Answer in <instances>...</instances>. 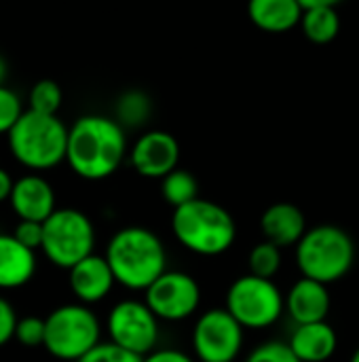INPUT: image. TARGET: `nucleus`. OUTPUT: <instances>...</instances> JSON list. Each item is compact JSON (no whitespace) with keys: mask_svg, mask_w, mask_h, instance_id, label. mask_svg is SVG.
Masks as SVG:
<instances>
[{"mask_svg":"<svg viewBox=\"0 0 359 362\" xmlns=\"http://www.w3.org/2000/svg\"><path fill=\"white\" fill-rule=\"evenodd\" d=\"M127 155L125 127L104 115H85L68 132L66 161L85 180L112 176Z\"/></svg>","mask_w":359,"mask_h":362,"instance_id":"nucleus-1","label":"nucleus"},{"mask_svg":"<svg viewBox=\"0 0 359 362\" xmlns=\"http://www.w3.org/2000/svg\"><path fill=\"white\" fill-rule=\"evenodd\" d=\"M106 261L116 282L129 291H146L167 272V252L161 238L138 225L125 227L110 238Z\"/></svg>","mask_w":359,"mask_h":362,"instance_id":"nucleus-2","label":"nucleus"},{"mask_svg":"<svg viewBox=\"0 0 359 362\" xmlns=\"http://www.w3.org/2000/svg\"><path fill=\"white\" fill-rule=\"evenodd\" d=\"M171 231L186 250L199 257L224 255L237 240L233 214L220 204L201 197L174 210Z\"/></svg>","mask_w":359,"mask_h":362,"instance_id":"nucleus-3","label":"nucleus"},{"mask_svg":"<svg viewBox=\"0 0 359 362\" xmlns=\"http://www.w3.org/2000/svg\"><path fill=\"white\" fill-rule=\"evenodd\" d=\"M355 255L353 238L343 227L328 223L309 227L296 244V265L303 278H311L322 284L343 280L351 272Z\"/></svg>","mask_w":359,"mask_h":362,"instance_id":"nucleus-4","label":"nucleus"},{"mask_svg":"<svg viewBox=\"0 0 359 362\" xmlns=\"http://www.w3.org/2000/svg\"><path fill=\"white\" fill-rule=\"evenodd\" d=\"M68 132L57 115H40L28 108L6 134L8 148L21 165L34 172L51 170L66 161Z\"/></svg>","mask_w":359,"mask_h":362,"instance_id":"nucleus-5","label":"nucleus"},{"mask_svg":"<svg viewBox=\"0 0 359 362\" xmlns=\"http://www.w3.org/2000/svg\"><path fill=\"white\" fill-rule=\"evenodd\" d=\"M99 320L80 303L53 310L44 320V348L61 361L78 362L99 346Z\"/></svg>","mask_w":359,"mask_h":362,"instance_id":"nucleus-6","label":"nucleus"},{"mask_svg":"<svg viewBox=\"0 0 359 362\" xmlns=\"http://www.w3.org/2000/svg\"><path fill=\"white\" fill-rule=\"evenodd\" d=\"M224 308L243 329H269L286 312V295L273 280L245 274L229 286Z\"/></svg>","mask_w":359,"mask_h":362,"instance_id":"nucleus-7","label":"nucleus"},{"mask_svg":"<svg viewBox=\"0 0 359 362\" xmlns=\"http://www.w3.org/2000/svg\"><path fill=\"white\" fill-rule=\"evenodd\" d=\"M42 250L47 259L61 269H72L76 263L93 255L95 229L87 214L74 208L55 210L42 223Z\"/></svg>","mask_w":359,"mask_h":362,"instance_id":"nucleus-8","label":"nucleus"},{"mask_svg":"<svg viewBox=\"0 0 359 362\" xmlns=\"http://www.w3.org/2000/svg\"><path fill=\"white\" fill-rule=\"evenodd\" d=\"M243 327L226 308L203 312L193 327V350L199 362H235L243 350Z\"/></svg>","mask_w":359,"mask_h":362,"instance_id":"nucleus-9","label":"nucleus"},{"mask_svg":"<svg viewBox=\"0 0 359 362\" xmlns=\"http://www.w3.org/2000/svg\"><path fill=\"white\" fill-rule=\"evenodd\" d=\"M110 341L131 354L146 356L159 344V318L146 301L125 299L108 314Z\"/></svg>","mask_w":359,"mask_h":362,"instance_id":"nucleus-10","label":"nucleus"},{"mask_svg":"<svg viewBox=\"0 0 359 362\" xmlns=\"http://www.w3.org/2000/svg\"><path fill=\"white\" fill-rule=\"evenodd\" d=\"M144 293L146 305L154 312L159 320L167 322H182L195 316V312L201 305L199 282L190 274L178 269H167Z\"/></svg>","mask_w":359,"mask_h":362,"instance_id":"nucleus-11","label":"nucleus"},{"mask_svg":"<svg viewBox=\"0 0 359 362\" xmlns=\"http://www.w3.org/2000/svg\"><path fill=\"white\" fill-rule=\"evenodd\" d=\"M129 161L133 170L144 178H165L178 168L180 161V144L178 140L163 129H152L142 134L131 151Z\"/></svg>","mask_w":359,"mask_h":362,"instance_id":"nucleus-12","label":"nucleus"},{"mask_svg":"<svg viewBox=\"0 0 359 362\" xmlns=\"http://www.w3.org/2000/svg\"><path fill=\"white\" fill-rule=\"evenodd\" d=\"M70 272V288L80 303H97L106 299L116 282L106 257L89 255L76 263Z\"/></svg>","mask_w":359,"mask_h":362,"instance_id":"nucleus-13","label":"nucleus"},{"mask_svg":"<svg viewBox=\"0 0 359 362\" xmlns=\"http://www.w3.org/2000/svg\"><path fill=\"white\" fill-rule=\"evenodd\" d=\"M330 293L328 284H322L311 278H300L292 284L286 295V312L294 320V325L322 322L330 314Z\"/></svg>","mask_w":359,"mask_h":362,"instance_id":"nucleus-14","label":"nucleus"},{"mask_svg":"<svg viewBox=\"0 0 359 362\" xmlns=\"http://www.w3.org/2000/svg\"><path fill=\"white\" fill-rule=\"evenodd\" d=\"M260 229L267 242L284 248H296V244L307 233V218L303 210L290 202H279L269 206L260 216Z\"/></svg>","mask_w":359,"mask_h":362,"instance_id":"nucleus-15","label":"nucleus"},{"mask_svg":"<svg viewBox=\"0 0 359 362\" xmlns=\"http://www.w3.org/2000/svg\"><path fill=\"white\" fill-rule=\"evenodd\" d=\"M11 206L21 221L36 223H44L57 210L51 185L36 174L23 176L15 182L11 193Z\"/></svg>","mask_w":359,"mask_h":362,"instance_id":"nucleus-16","label":"nucleus"},{"mask_svg":"<svg viewBox=\"0 0 359 362\" xmlns=\"http://www.w3.org/2000/svg\"><path fill=\"white\" fill-rule=\"evenodd\" d=\"M288 344L300 362H326L339 348V335L328 320H322L296 325Z\"/></svg>","mask_w":359,"mask_h":362,"instance_id":"nucleus-17","label":"nucleus"},{"mask_svg":"<svg viewBox=\"0 0 359 362\" xmlns=\"http://www.w3.org/2000/svg\"><path fill=\"white\" fill-rule=\"evenodd\" d=\"M303 4L298 0H250L248 2V17L250 21L271 34L288 32L300 25L303 19Z\"/></svg>","mask_w":359,"mask_h":362,"instance_id":"nucleus-18","label":"nucleus"},{"mask_svg":"<svg viewBox=\"0 0 359 362\" xmlns=\"http://www.w3.org/2000/svg\"><path fill=\"white\" fill-rule=\"evenodd\" d=\"M36 272L34 250L23 246L15 235H0V288H19Z\"/></svg>","mask_w":359,"mask_h":362,"instance_id":"nucleus-19","label":"nucleus"},{"mask_svg":"<svg viewBox=\"0 0 359 362\" xmlns=\"http://www.w3.org/2000/svg\"><path fill=\"white\" fill-rule=\"evenodd\" d=\"M300 28H303V34L315 45L332 42L341 32V17L336 13V6L305 8L303 19H300Z\"/></svg>","mask_w":359,"mask_h":362,"instance_id":"nucleus-20","label":"nucleus"},{"mask_svg":"<svg viewBox=\"0 0 359 362\" xmlns=\"http://www.w3.org/2000/svg\"><path fill=\"white\" fill-rule=\"evenodd\" d=\"M152 112V102L144 91L131 89L125 91L114 106V119L123 127H140L150 119Z\"/></svg>","mask_w":359,"mask_h":362,"instance_id":"nucleus-21","label":"nucleus"},{"mask_svg":"<svg viewBox=\"0 0 359 362\" xmlns=\"http://www.w3.org/2000/svg\"><path fill=\"white\" fill-rule=\"evenodd\" d=\"M161 193H163V199L169 206H174V210H176V208L199 197V185L190 172L176 168L171 174H167L161 180Z\"/></svg>","mask_w":359,"mask_h":362,"instance_id":"nucleus-22","label":"nucleus"},{"mask_svg":"<svg viewBox=\"0 0 359 362\" xmlns=\"http://www.w3.org/2000/svg\"><path fill=\"white\" fill-rule=\"evenodd\" d=\"M248 267L250 274L258 276V278H269L273 280L279 269H281V248L271 244V242H260L250 250L248 257Z\"/></svg>","mask_w":359,"mask_h":362,"instance_id":"nucleus-23","label":"nucleus"},{"mask_svg":"<svg viewBox=\"0 0 359 362\" xmlns=\"http://www.w3.org/2000/svg\"><path fill=\"white\" fill-rule=\"evenodd\" d=\"M61 102H63L61 87L51 78H42L34 83V87L30 89V110L34 112L57 115V110L61 108Z\"/></svg>","mask_w":359,"mask_h":362,"instance_id":"nucleus-24","label":"nucleus"},{"mask_svg":"<svg viewBox=\"0 0 359 362\" xmlns=\"http://www.w3.org/2000/svg\"><path fill=\"white\" fill-rule=\"evenodd\" d=\"M245 362H300L298 356L292 352L288 341L271 339L260 344L258 348L252 350V354L245 358Z\"/></svg>","mask_w":359,"mask_h":362,"instance_id":"nucleus-25","label":"nucleus"},{"mask_svg":"<svg viewBox=\"0 0 359 362\" xmlns=\"http://www.w3.org/2000/svg\"><path fill=\"white\" fill-rule=\"evenodd\" d=\"M23 112L25 110L21 106L19 95L11 87L2 85L0 87V134H8Z\"/></svg>","mask_w":359,"mask_h":362,"instance_id":"nucleus-26","label":"nucleus"},{"mask_svg":"<svg viewBox=\"0 0 359 362\" xmlns=\"http://www.w3.org/2000/svg\"><path fill=\"white\" fill-rule=\"evenodd\" d=\"M15 339H17L21 346H25V348L44 346V320H40V318H36V316L21 318V320L17 322Z\"/></svg>","mask_w":359,"mask_h":362,"instance_id":"nucleus-27","label":"nucleus"},{"mask_svg":"<svg viewBox=\"0 0 359 362\" xmlns=\"http://www.w3.org/2000/svg\"><path fill=\"white\" fill-rule=\"evenodd\" d=\"M78 362H142V356L131 354L110 341V344H99Z\"/></svg>","mask_w":359,"mask_h":362,"instance_id":"nucleus-28","label":"nucleus"},{"mask_svg":"<svg viewBox=\"0 0 359 362\" xmlns=\"http://www.w3.org/2000/svg\"><path fill=\"white\" fill-rule=\"evenodd\" d=\"M42 233H44V229H42V223H36V221H19V225H17V229H15V238L23 244V246H28V248H40L42 246Z\"/></svg>","mask_w":359,"mask_h":362,"instance_id":"nucleus-29","label":"nucleus"},{"mask_svg":"<svg viewBox=\"0 0 359 362\" xmlns=\"http://www.w3.org/2000/svg\"><path fill=\"white\" fill-rule=\"evenodd\" d=\"M17 316H15V310L13 305L0 297V346L8 344L13 337H15V331H17Z\"/></svg>","mask_w":359,"mask_h":362,"instance_id":"nucleus-30","label":"nucleus"},{"mask_svg":"<svg viewBox=\"0 0 359 362\" xmlns=\"http://www.w3.org/2000/svg\"><path fill=\"white\" fill-rule=\"evenodd\" d=\"M142 362H195V358L176 348H161L142 356Z\"/></svg>","mask_w":359,"mask_h":362,"instance_id":"nucleus-31","label":"nucleus"},{"mask_svg":"<svg viewBox=\"0 0 359 362\" xmlns=\"http://www.w3.org/2000/svg\"><path fill=\"white\" fill-rule=\"evenodd\" d=\"M13 187H15V182H13L11 174H8L4 168H0V202H4V199H11Z\"/></svg>","mask_w":359,"mask_h":362,"instance_id":"nucleus-32","label":"nucleus"},{"mask_svg":"<svg viewBox=\"0 0 359 362\" xmlns=\"http://www.w3.org/2000/svg\"><path fill=\"white\" fill-rule=\"evenodd\" d=\"M303 8H313V6H336L343 0H298Z\"/></svg>","mask_w":359,"mask_h":362,"instance_id":"nucleus-33","label":"nucleus"},{"mask_svg":"<svg viewBox=\"0 0 359 362\" xmlns=\"http://www.w3.org/2000/svg\"><path fill=\"white\" fill-rule=\"evenodd\" d=\"M6 76H8V64H6V59L0 55V87L6 83Z\"/></svg>","mask_w":359,"mask_h":362,"instance_id":"nucleus-34","label":"nucleus"},{"mask_svg":"<svg viewBox=\"0 0 359 362\" xmlns=\"http://www.w3.org/2000/svg\"><path fill=\"white\" fill-rule=\"evenodd\" d=\"M349 362H359V348L353 352V356H351V361Z\"/></svg>","mask_w":359,"mask_h":362,"instance_id":"nucleus-35","label":"nucleus"}]
</instances>
